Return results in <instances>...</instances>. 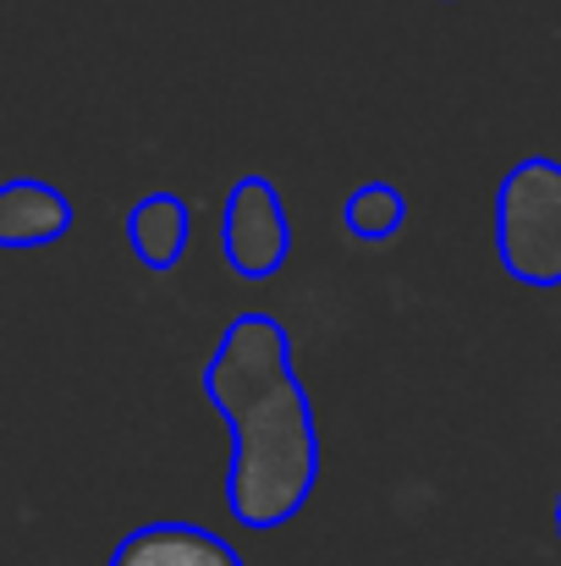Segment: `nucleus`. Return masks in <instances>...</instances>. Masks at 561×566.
Segmentation results:
<instances>
[{
    "instance_id": "5",
    "label": "nucleus",
    "mask_w": 561,
    "mask_h": 566,
    "mask_svg": "<svg viewBox=\"0 0 561 566\" xmlns=\"http://www.w3.org/2000/svg\"><path fill=\"white\" fill-rule=\"evenodd\" d=\"M111 566H248L231 539L198 528V523H144L133 528L116 551Z\"/></svg>"
},
{
    "instance_id": "3",
    "label": "nucleus",
    "mask_w": 561,
    "mask_h": 566,
    "mask_svg": "<svg viewBox=\"0 0 561 566\" xmlns=\"http://www.w3.org/2000/svg\"><path fill=\"white\" fill-rule=\"evenodd\" d=\"M220 253L237 281H270L292 259V214L264 171L237 177L220 214Z\"/></svg>"
},
{
    "instance_id": "8",
    "label": "nucleus",
    "mask_w": 561,
    "mask_h": 566,
    "mask_svg": "<svg viewBox=\"0 0 561 566\" xmlns=\"http://www.w3.org/2000/svg\"><path fill=\"white\" fill-rule=\"evenodd\" d=\"M557 539H561V490H557Z\"/></svg>"
},
{
    "instance_id": "4",
    "label": "nucleus",
    "mask_w": 561,
    "mask_h": 566,
    "mask_svg": "<svg viewBox=\"0 0 561 566\" xmlns=\"http://www.w3.org/2000/svg\"><path fill=\"white\" fill-rule=\"evenodd\" d=\"M77 209L61 188H50L44 177H11L0 182V248L6 253H33L50 248L72 231Z\"/></svg>"
},
{
    "instance_id": "6",
    "label": "nucleus",
    "mask_w": 561,
    "mask_h": 566,
    "mask_svg": "<svg viewBox=\"0 0 561 566\" xmlns=\"http://www.w3.org/2000/svg\"><path fill=\"white\" fill-rule=\"evenodd\" d=\"M193 242V209L183 192H144L127 209V248L144 270H177Z\"/></svg>"
},
{
    "instance_id": "1",
    "label": "nucleus",
    "mask_w": 561,
    "mask_h": 566,
    "mask_svg": "<svg viewBox=\"0 0 561 566\" xmlns=\"http://www.w3.org/2000/svg\"><path fill=\"white\" fill-rule=\"evenodd\" d=\"M204 396L231 429L226 512L248 534L287 528L320 484V423L276 314H237L204 364Z\"/></svg>"
},
{
    "instance_id": "2",
    "label": "nucleus",
    "mask_w": 561,
    "mask_h": 566,
    "mask_svg": "<svg viewBox=\"0 0 561 566\" xmlns=\"http://www.w3.org/2000/svg\"><path fill=\"white\" fill-rule=\"evenodd\" d=\"M496 259L518 286H561V160L523 155L496 182Z\"/></svg>"
},
{
    "instance_id": "7",
    "label": "nucleus",
    "mask_w": 561,
    "mask_h": 566,
    "mask_svg": "<svg viewBox=\"0 0 561 566\" xmlns=\"http://www.w3.org/2000/svg\"><path fill=\"white\" fill-rule=\"evenodd\" d=\"M342 226L359 242H391L407 226V198H402V188H391V182H364L342 203Z\"/></svg>"
}]
</instances>
